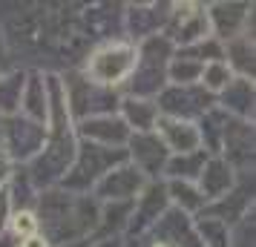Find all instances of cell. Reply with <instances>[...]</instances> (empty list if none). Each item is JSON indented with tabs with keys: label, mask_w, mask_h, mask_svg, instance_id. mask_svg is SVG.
Listing matches in <instances>:
<instances>
[{
	"label": "cell",
	"mask_w": 256,
	"mask_h": 247,
	"mask_svg": "<svg viewBox=\"0 0 256 247\" xmlns=\"http://www.w3.org/2000/svg\"><path fill=\"white\" fill-rule=\"evenodd\" d=\"M9 173H12V161H9V155L0 150V187L6 184V178H9Z\"/></svg>",
	"instance_id": "cell-29"
},
{
	"label": "cell",
	"mask_w": 256,
	"mask_h": 247,
	"mask_svg": "<svg viewBox=\"0 0 256 247\" xmlns=\"http://www.w3.org/2000/svg\"><path fill=\"white\" fill-rule=\"evenodd\" d=\"M204 98L193 95L187 86H173L162 95V106L167 109V118H178V121H187L190 112H202L204 109Z\"/></svg>",
	"instance_id": "cell-12"
},
{
	"label": "cell",
	"mask_w": 256,
	"mask_h": 247,
	"mask_svg": "<svg viewBox=\"0 0 256 247\" xmlns=\"http://www.w3.org/2000/svg\"><path fill=\"white\" fill-rule=\"evenodd\" d=\"M167 75H170V81L176 86H190L193 81H198V75H202V63L193 58H187V55H178V58L167 66Z\"/></svg>",
	"instance_id": "cell-24"
},
{
	"label": "cell",
	"mask_w": 256,
	"mask_h": 247,
	"mask_svg": "<svg viewBox=\"0 0 256 247\" xmlns=\"http://www.w3.org/2000/svg\"><path fill=\"white\" fill-rule=\"evenodd\" d=\"M144 190V173L130 164H118L95 181V193L104 201H132Z\"/></svg>",
	"instance_id": "cell-5"
},
{
	"label": "cell",
	"mask_w": 256,
	"mask_h": 247,
	"mask_svg": "<svg viewBox=\"0 0 256 247\" xmlns=\"http://www.w3.org/2000/svg\"><path fill=\"white\" fill-rule=\"evenodd\" d=\"M24 75H9L0 81V112H14L20 106V95H24Z\"/></svg>",
	"instance_id": "cell-25"
},
{
	"label": "cell",
	"mask_w": 256,
	"mask_h": 247,
	"mask_svg": "<svg viewBox=\"0 0 256 247\" xmlns=\"http://www.w3.org/2000/svg\"><path fill=\"white\" fill-rule=\"evenodd\" d=\"M167 40H178L184 46H193L198 40L208 37V12H202L196 3H184L176 6V12L170 14L167 23Z\"/></svg>",
	"instance_id": "cell-6"
},
{
	"label": "cell",
	"mask_w": 256,
	"mask_h": 247,
	"mask_svg": "<svg viewBox=\"0 0 256 247\" xmlns=\"http://www.w3.org/2000/svg\"><path fill=\"white\" fill-rule=\"evenodd\" d=\"M248 9L250 6H244V3H216L210 9V20H213L216 35L224 37V40L239 37L242 26L248 23Z\"/></svg>",
	"instance_id": "cell-11"
},
{
	"label": "cell",
	"mask_w": 256,
	"mask_h": 247,
	"mask_svg": "<svg viewBox=\"0 0 256 247\" xmlns=\"http://www.w3.org/2000/svg\"><path fill=\"white\" fill-rule=\"evenodd\" d=\"M167 193H170V199H173L182 210H198V207L204 204V196L198 193V187L193 181H170Z\"/></svg>",
	"instance_id": "cell-23"
},
{
	"label": "cell",
	"mask_w": 256,
	"mask_h": 247,
	"mask_svg": "<svg viewBox=\"0 0 256 247\" xmlns=\"http://www.w3.org/2000/svg\"><path fill=\"white\" fill-rule=\"evenodd\" d=\"M130 150H132V158H136V170L138 173H158L170 161L167 147L152 132H136L130 138Z\"/></svg>",
	"instance_id": "cell-9"
},
{
	"label": "cell",
	"mask_w": 256,
	"mask_h": 247,
	"mask_svg": "<svg viewBox=\"0 0 256 247\" xmlns=\"http://www.w3.org/2000/svg\"><path fill=\"white\" fill-rule=\"evenodd\" d=\"M46 135V127H38V124H14L9 130V147L14 155H32L40 147Z\"/></svg>",
	"instance_id": "cell-17"
},
{
	"label": "cell",
	"mask_w": 256,
	"mask_h": 247,
	"mask_svg": "<svg viewBox=\"0 0 256 247\" xmlns=\"http://www.w3.org/2000/svg\"><path fill=\"white\" fill-rule=\"evenodd\" d=\"M12 227H14V233L20 236V239H29V236H35V230H38V219L29 210H20L12 219Z\"/></svg>",
	"instance_id": "cell-26"
},
{
	"label": "cell",
	"mask_w": 256,
	"mask_h": 247,
	"mask_svg": "<svg viewBox=\"0 0 256 247\" xmlns=\"http://www.w3.org/2000/svg\"><path fill=\"white\" fill-rule=\"evenodd\" d=\"M204 164H208V153L196 150V153H187V155H173L164 170L173 176V181H193V178L202 176Z\"/></svg>",
	"instance_id": "cell-15"
},
{
	"label": "cell",
	"mask_w": 256,
	"mask_h": 247,
	"mask_svg": "<svg viewBox=\"0 0 256 247\" xmlns=\"http://www.w3.org/2000/svg\"><path fill=\"white\" fill-rule=\"evenodd\" d=\"M49 86H52V101L55 104L49 106L52 115H55V135H52V144H49V153L40 155L32 167V176L40 178V181H52L66 173V167L72 161V141H70V130L64 124V109H66V89L58 83V78H49Z\"/></svg>",
	"instance_id": "cell-2"
},
{
	"label": "cell",
	"mask_w": 256,
	"mask_h": 247,
	"mask_svg": "<svg viewBox=\"0 0 256 247\" xmlns=\"http://www.w3.org/2000/svg\"><path fill=\"white\" fill-rule=\"evenodd\" d=\"M164 201H167V193H164L162 187H150L144 196H141V204L136 207V213H132V230H144L147 224H152L156 219H158V213H162Z\"/></svg>",
	"instance_id": "cell-18"
},
{
	"label": "cell",
	"mask_w": 256,
	"mask_h": 247,
	"mask_svg": "<svg viewBox=\"0 0 256 247\" xmlns=\"http://www.w3.org/2000/svg\"><path fill=\"white\" fill-rule=\"evenodd\" d=\"M156 130L162 135V144L167 147V153L187 155V153H196L198 147H202V132L190 121H178V118L164 115L156 121Z\"/></svg>",
	"instance_id": "cell-7"
},
{
	"label": "cell",
	"mask_w": 256,
	"mask_h": 247,
	"mask_svg": "<svg viewBox=\"0 0 256 247\" xmlns=\"http://www.w3.org/2000/svg\"><path fill=\"white\" fill-rule=\"evenodd\" d=\"M121 161H124V153H121V150L86 144L81 150L78 167L72 170L70 178H64V184H66V187H90V184H95L101 176H106V173L112 170V164H121Z\"/></svg>",
	"instance_id": "cell-4"
},
{
	"label": "cell",
	"mask_w": 256,
	"mask_h": 247,
	"mask_svg": "<svg viewBox=\"0 0 256 247\" xmlns=\"http://www.w3.org/2000/svg\"><path fill=\"white\" fill-rule=\"evenodd\" d=\"M196 233H198V245L202 247H230L228 224L219 222V219H213V216H208L204 222H198Z\"/></svg>",
	"instance_id": "cell-21"
},
{
	"label": "cell",
	"mask_w": 256,
	"mask_h": 247,
	"mask_svg": "<svg viewBox=\"0 0 256 247\" xmlns=\"http://www.w3.org/2000/svg\"><path fill=\"white\" fill-rule=\"evenodd\" d=\"M230 247H254V219L248 222V216H242V224H239V233L230 242Z\"/></svg>",
	"instance_id": "cell-27"
},
{
	"label": "cell",
	"mask_w": 256,
	"mask_h": 247,
	"mask_svg": "<svg viewBox=\"0 0 256 247\" xmlns=\"http://www.w3.org/2000/svg\"><path fill=\"white\" fill-rule=\"evenodd\" d=\"M9 213H12V196H9V190L0 187V230L9 222Z\"/></svg>",
	"instance_id": "cell-28"
},
{
	"label": "cell",
	"mask_w": 256,
	"mask_h": 247,
	"mask_svg": "<svg viewBox=\"0 0 256 247\" xmlns=\"http://www.w3.org/2000/svg\"><path fill=\"white\" fill-rule=\"evenodd\" d=\"M121 121L136 132H150L156 127V121H158V109H156L152 101L130 98V101H124V118Z\"/></svg>",
	"instance_id": "cell-14"
},
{
	"label": "cell",
	"mask_w": 256,
	"mask_h": 247,
	"mask_svg": "<svg viewBox=\"0 0 256 247\" xmlns=\"http://www.w3.org/2000/svg\"><path fill=\"white\" fill-rule=\"evenodd\" d=\"M138 66V52L130 43H106L86 63V78L95 86H116L127 81Z\"/></svg>",
	"instance_id": "cell-3"
},
{
	"label": "cell",
	"mask_w": 256,
	"mask_h": 247,
	"mask_svg": "<svg viewBox=\"0 0 256 247\" xmlns=\"http://www.w3.org/2000/svg\"><path fill=\"white\" fill-rule=\"evenodd\" d=\"M20 106L26 109V115L32 118L35 124H44L49 115V104H46V89L40 78H32L29 83H24V95H20Z\"/></svg>",
	"instance_id": "cell-16"
},
{
	"label": "cell",
	"mask_w": 256,
	"mask_h": 247,
	"mask_svg": "<svg viewBox=\"0 0 256 247\" xmlns=\"http://www.w3.org/2000/svg\"><path fill=\"white\" fill-rule=\"evenodd\" d=\"M81 132L84 138L90 144H98V147H112L118 150L121 144L130 141V127L116 115H95V118H86L81 124Z\"/></svg>",
	"instance_id": "cell-8"
},
{
	"label": "cell",
	"mask_w": 256,
	"mask_h": 247,
	"mask_svg": "<svg viewBox=\"0 0 256 247\" xmlns=\"http://www.w3.org/2000/svg\"><path fill=\"white\" fill-rule=\"evenodd\" d=\"M222 138H224V150H230V158L248 161L254 155V130L250 127H244V124L222 127Z\"/></svg>",
	"instance_id": "cell-19"
},
{
	"label": "cell",
	"mask_w": 256,
	"mask_h": 247,
	"mask_svg": "<svg viewBox=\"0 0 256 247\" xmlns=\"http://www.w3.org/2000/svg\"><path fill=\"white\" fill-rule=\"evenodd\" d=\"M98 219V210L90 199H75L66 193H46L40 199V224L52 242H72L84 236Z\"/></svg>",
	"instance_id": "cell-1"
},
{
	"label": "cell",
	"mask_w": 256,
	"mask_h": 247,
	"mask_svg": "<svg viewBox=\"0 0 256 247\" xmlns=\"http://www.w3.org/2000/svg\"><path fill=\"white\" fill-rule=\"evenodd\" d=\"M233 187V170L224 158H210L202 176H198V193L204 196V201L210 199H224L228 190Z\"/></svg>",
	"instance_id": "cell-10"
},
{
	"label": "cell",
	"mask_w": 256,
	"mask_h": 247,
	"mask_svg": "<svg viewBox=\"0 0 256 247\" xmlns=\"http://www.w3.org/2000/svg\"><path fill=\"white\" fill-rule=\"evenodd\" d=\"M152 247H173V245H170V242H156Z\"/></svg>",
	"instance_id": "cell-31"
},
{
	"label": "cell",
	"mask_w": 256,
	"mask_h": 247,
	"mask_svg": "<svg viewBox=\"0 0 256 247\" xmlns=\"http://www.w3.org/2000/svg\"><path fill=\"white\" fill-rule=\"evenodd\" d=\"M20 247H46V239H44V236H29V239H24V242H20Z\"/></svg>",
	"instance_id": "cell-30"
},
{
	"label": "cell",
	"mask_w": 256,
	"mask_h": 247,
	"mask_svg": "<svg viewBox=\"0 0 256 247\" xmlns=\"http://www.w3.org/2000/svg\"><path fill=\"white\" fill-rule=\"evenodd\" d=\"M198 81L204 83V89H210V92H224L228 83L233 81V69L224 60H210V63H202Z\"/></svg>",
	"instance_id": "cell-20"
},
{
	"label": "cell",
	"mask_w": 256,
	"mask_h": 247,
	"mask_svg": "<svg viewBox=\"0 0 256 247\" xmlns=\"http://www.w3.org/2000/svg\"><path fill=\"white\" fill-rule=\"evenodd\" d=\"M222 106L224 109H230L236 115H254V81H248V78H233L228 83V89L222 92Z\"/></svg>",
	"instance_id": "cell-13"
},
{
	"label": "cell",
	"mask_w": 256,
	"mask_h": 247,
	"mask_svg": "<svg viewBox=\"0 0 256 247\" xmlns=\"http://www.w3.org/2000/svg\"><path fill=\"white\" fill-rule=\"evenodd\" d=\"M230 63L228 66H236L242 72V78H254V37L250 35H242V37H233L230 40Z\"/></svg>",
	"instance_id": "cell-22"
}]
</instances>
